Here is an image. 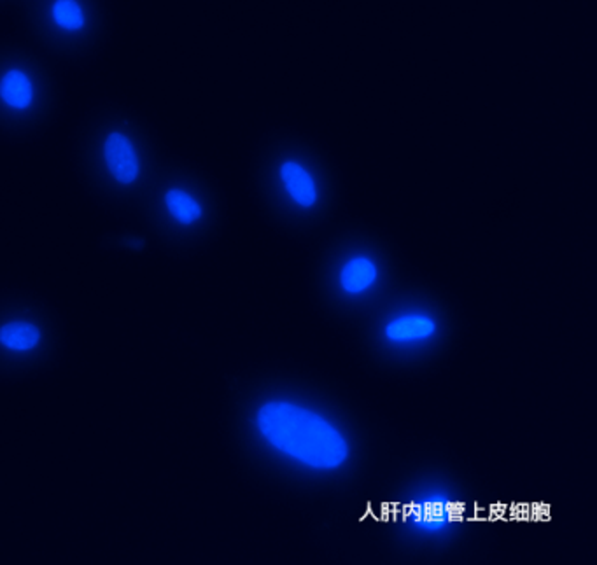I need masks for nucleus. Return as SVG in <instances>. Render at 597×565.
<instances>
[{"label": "nucleus", "mask_w": 597, "mask_h": 565, "mask_svg": "<svg viewBox=\"0 0 597 565\" xmlns=\"http://www.w3.org/2000/svg\"><path fill=\"white\" fill-rule=\"evenodd\" d=\"M435 331V324L420 316H409L390 322L386 329V335L394 341L405 339L426 338Z\"/></svg>", "instance_id": "7"}, {"label": "nucleus", "mask_w": 597, "mask_h": 565, "mask_svg": "<svg viewBox=\"0 0 597 565\" xmlns=\"http://www.w3.org/2000/svg\"><path fill=\"white\" fill-rule=\"evenodd\" d=\"M375 277V265L367 257H356L349 261L342 270V288L347 293H361L373 284Z\"/></svg>", "instance_id": "5"}, {"label": "nucleus", "mask_w": 597, "mask_h": 565, "mask_svg": "<svg viewBox=\"0 0 597 565\" xmlns=\"http://www.w3.org/2000/svg\"><path fill=\"white\" fill-rule=\"evenodd\" d=\"M53 15H55V22L66 30H79L85 25V16H83L81 7L70 0L56 2L53 7Z\"/></svg>", "instance_id": "9"}, {"label": "nucleus", "mask_w": 597, "mask_h": 565, "mask_svg": "<svg viewBox=\"0 0 597 565\" xmlns=\"http://www.w3.org/2000/svg\"><path fill=\"white\" fill-rule=\"evenodd\" d=\"M106 161L115 176V179L121 184H130L136 181L138 176L137 155L134 151L132 142L121 134H111L106 142Z\"/></svg>", "instance_id": "2"}, {"label": "nucleus", "mask_w": 597, "mask_h": 565, "mask_svg": "<svg viewBox=\"0 0 597 565\" xmlns=\"http://www.w3.org/2000/svg\"><path fill=\"white\" fill-rule=\"evenodd\" d=\"M280 176L286 184V189L289 191V195L293 197V200L297 204L303 205V207L316 204L318 191H316L314 179L303 166H299L298 163H293V161L284 163Z\"/></svg>", "instance_id": "3"}, {"label": "nucleus", "mask_w": 597, "mask_h": 565, "mask_svg": "<svg viewBox=\"0 0 597 565\" xmlns=\"http://www.w3.org/2000/svg\"><path fill=\"white\" fill-rule=\"evenodd\" d=\"M39 338V329L28 322H11L0 328V343L11 350H30Z\"/></svg>", "instance_id": "6"}, {"label": "nucleus", "mask_w": 597, "mask_h": 565, "mask_svg": "<svg viewBox=\"0 0 597 565\" xmlns=\"http://www.w3.org/2000/svg\"><path fill=\"white\" fill-rule=\"evenodd\" d=\"M259 429L282 452L301 462L329 469L347 459L342 434L319 415L289 403H268L259 409Z\"/></svg>", "instance_id": "1"}, {"label": "nucleus", "mask_w": 597, "mask_h": 565, "mask_svg": "<svg viewBox=\"0 0 597 565\" xmlns=\"http://www.w3.org/2000/svg\"><path fill=\"white\" fill-rule=\"evenodd\" d=\"M32 83L20 70H11L0 83V96L5 104L16 109H25L32 102Z\"/></svg>", "instance_id": "4"}, {"label": "nucleus", "mask_w": 597, "mask_h": 565, "mask_svg": "<svg viewBox=\"0 0 597 565\" xmlns=\"http://www.w3.org/2000/svg\"><path fill=\"white\" fill-rule=\"evenodd\" d=\"M165 200H167V207H168L170 214L183 225H191L202 216V207L181 189L168 191Z\"/></svg>", "instance_id": "8"}]
</instances>
